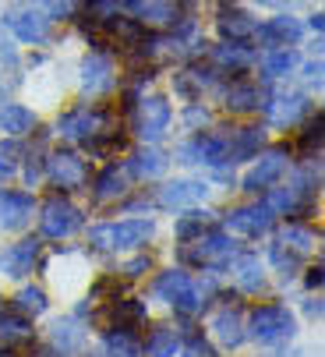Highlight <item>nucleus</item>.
<instances>
[{
	"label": "nucleus",
	"instance_id": "nucleus-42",
	"mask_svg": "<svg viewBox=\"0 0 325 357\" xmlns=\"http://www.w3.org/2000/svg\"><path fill=\"white\" fill-rule=\"evenodd\" d=\"M15 71H18V54L0 32V85H4V75H15Z\"/></svg>",
	"mask_w": 325,
	"mask_h": 357
},
{
	"label": "nucleus",
	"instance_id": "nucleus-18",
	"mask_svg": "<svg viewBox=\"0 0 325 357\" xmlns=\"http://www.w3.org/2000/svg\"><path fill=\"white\" fill-rule=\"evenodd\" d=\"M50 343L57 354H78L85 347V329L78 322V315H68V319H53L50 326Z\"/></svg>",
	"mask_w": 325,
	"mask_h": 357
},
{
	"label": "nucleus",
	"instance_id": "nucleus-20",
	"mask_svg": "<svg viewBox=\"0 0 325 357\" xmlns=\"http://www.w3.org/2000/svg\"><path fill=\"white\" fill-rule=\"evenodd\" d=\"M301 22L297 18H290V15H280V18H273V22H265V25H258L255 29V36L265 43V46H294L297 39H301Z\"/></svg>",
	"mask_w": 325,
	"mask_h": 357
},
{
	"label": "nucleus",
	"instance_id": "nucleus-48",
	"mask_svg": "<svg viewBox=\"0 0 325 357\" xmlns=\"http://www.w3.org/2000/svg\"><path fill=\"white\" fill-rule=\"evenodd\" d=\"M304 283H308V290H318V287H322V266H315V269H308V276H304Z\"/></svg>",
	"mask_w": 325,
	"mask_h": 357
},
{
	"label": "nucleus",
	"instance_id": "nucleus-45",
	"mask_svg": "<svg viewBox=\"0 0 325 357\" xmlns=\"http://www.w3.org/2000/svg\"><path fill=\"white\" fill-rule=\"evenodd\" d=\"M304 82L308 85H322V61H311V64H304Z\"/></svg>",
	"mask_w": 325,
	"mask_h": 357
},
{
	"label": "nucleus",
	"instance_id": "nucleus-22",
	"mask_svg": "<svg viewBox=\"0 0 325 357\" xmlns=\"http://www.w3.org/2000/svg\"><path fill=\"white\" fill-rule=\"evenodd\" d=\"M92 357H142V343L131 329H114L99 340Z\"/></svg>",
	"mask_w": 325,
	"mask_h": 357
},
{
	"label": "nucleus",
	"instance_id": "nucleus-14",
	"mask_svg": "<svg viewBox=\"0 0 325 357\" xmlns=\"http://www.w3.org/2000/svg\"><path fill=\"white\" fill-rule=\"evenodd\" d=\"M36 259H39V241H36V237L18 241V244H11L4 255H0V276H8V280H25V276L32 273Z\"/></svg>",
	"mask_w": 325,
	"mask_h": 357
},
{
	"label": "nucleus",
	"instance_id": "nucleus-38",
	"mask_svg": "<svg viewBox=\"0 0 325 357\" xmlns=\"http://www.w3.org/2000/svg\"><path fill=\"white\" fill-rule=\"evenodd\" d=\"M280 244L283 248H290V251H297V255H308L311 248H315V234L308 230V227H287L283 230V237H280Z\"/></svg>",
	"mask_w": 325,
	"mask_h": 357
},
{
	"label": "nucleus",
	"instance_id": "nucleus-13",
	"mask_svg": "<svg viewBox=\"0 0 325 357\" xmlns=\"http://www.w3.org/2000/svg\"><path fill=\"white\" fill-rule=\"evenodd\" d=\"M209 198V184L205 181H170L156 191V202L162 209H188Z\"/></svg>",
	"mask_w": 325,
	"mask_h": 357
},
{
	"label": "nucleus",
	"instance_id": "nucleus-43",
	"mask_svg": "<svg viewBox=\"0 0 325 357\" xmlns=\"http://www.w3.org/2000/svg\"><path fill=\"white\" fill-rule=\"evenodd\" d=\"M318 145H322V114H315V121L308 124V131H304V138H301V149H304V152L315 149V156H318Z\"/></svg>",
	"mask_w": 325,
	"mask_h": 357
},
{
	"label": "nucleus",
	"instance_id": "nucleus-40",
	"mask_svg": "<svg viewBox=\"0 0 325 357\" xmlns=\"http://www.w3.org/2000/svg\"><path fill=\"white\" fill-rule=\"evenodd\" d=\"M209 82H212V75H209V71H195V68H191V71L177 75V92H181V96H188V99H195Z\"/></svg>",
	"mask_w": 325,
	"mask_h": 357
},
{
	"label": "nucleus",
	"instance_id": "nucleus-2",
	"mask_svg": "<svg viewBox=\"0 0 325 357\" xmlns=\"http://www.w3.org/2000/svg\"><path fill=\"white\" fill-rule=\"evenodd\" d=\"M294 333H297L294 312L283 308V304H262V308L251 312V319H248V326H244V336H251V340L262 343V347L287 343V340H294Z\"/></svg>",
	"mask_w": 325,
	"mask_h": 357
},
{
	"label": "nucleus",
	"instance_id": "nucleus-12",
	"mask_svg": "<svg viewBox=\"0 0 325 357\" xmlns=\"http://www.w3.org/2000/svg\"><path fill=\"white\" fill-rule=\"evenodd\" d=\"M287 149H269L265 156L248 170V177H244V191H269L283 174H287Z\"/></svg>",
	"mask_w": 325,
	"mask_h": 357
},
{
	"label": "nucleus",
	"instance_id": "nucleus-32",
	"mask_svg": "<svg viewBox=\"0 0 325 357\" xmlns=\"http://www.w3.org/2000/svg\"><path fill=\"white\" fill-rule=\"evenodd\" d=\"M128 188H124V174L117 170V167H106L99 177H96V188H92V198L96 202H114V198H121Z\"/></svg>",
	"mask_w": 325,
	"mask_h": 357
},
{
	"label": "nucleus",
	"instance_id": "nucleus-24",
	"mask_svg": "<svg viewBox=\"0 0 325 357\" xmlns=\"http://www.w3.org/2000/svg\"><path fill=\"white\" fill-rule=\"evenodd\" d=\"M262 99H265V92H262L258 85H251V82H234V85L223 92V103H227V110H234V114H251V110L265 107Z\"/></svg>",
	"mask_w": 325,
	"mask_h": 357
},
{
	"label": "nucleus",
	"instance_id": "nucleus-21",
	"mask_svg": "<svg viewBox=\"0 0 325 357\" xmlns=\"http://www.w3.org/2000/svg\"><path fill=\"white\" fill-rule=\"evenodd\" d=\"M212 333H216V340H220L227 350L241 347L244 343V319H241V312L237 308H220L212 315Z\"/></svg>",
	"mask_w": 325,
	"mask_h": 357
},
{
	"label": "nucleus",
	"instance_id": "nucleus-7",
	"mask_svg": "<svg viewBox=\"0 0 325 357\" xmlns=\"http://www.w3.org/2000/svg\"><path fill=\"white\" fill-rule=\"evenodd\" d=\"M4 25H8L22 43H32V46L50 36V18H46V11L36 8V4H18V8H11V11L4 15Z\"/></svg>",
	"mask_w": 325,
	"mask_h": 357
},
{
	"label": "nucleus",
	"instance_id": "nucleus-34",
	"mask_svg": "<svg viewBox=\"0 0 325 357\" xmlns=\"http://www.w3.org/2000/svg\"><path fill=\"white\" fill-rule=\"evenodd\" d=\"M138 11V22H149V25H170L177 18V4L170 0H149V4H135Z\"/></svg>",
	"mask_w": 325,
	"mask_h": 357
},
{
	"label": "nucleus",
	"instance_id": "nucleus-4",
	"mask_svg": "<svg viewBox=\"0 0 325 357\" xmlns=\"http://www.w3.org/2000/svg\"><path fill=\"white\" fill-rule=\"evenodd\" d=\"M234 259H237V244L220 230H205V234L181 244V262L198 266V269H220Z\"/></svg>",
	"mask_w": 325,
	"mask_h": 357
},
{
	"label": "nucleus",
	"instance_id": "nucleus-17",
	"mask_svg": "<svg viewBox=\"0 0 325 357\" xmlns=\"http://www.w3.org/2000/svg\"><path fill=\"white\" fill-rule=\"evenodd\" d=\"M262 142H265V135L258 128H230V135H223V156H227V163L251 160L262 149Z\"/></svg>",
	"mask_w": 325,
	"mask_h": 357
},
{
	"label": "nucleus",
	"instance_id": "nucleus-10",
	"mask_svg": "<svg viewBox=\"0 0 325 357\" xmlns=\"http://www.w3.org/2000/svg\"><path fill=\"white\" fill-rule=\"evenodd\" d=\"M227 230L234 234H244V237H265L269 230H273L276 223V213L265 206V202H258V206H241L234 213H227Z\"/></svg>",
	"mask_w": 325,
	"mask_h": 357
},
{
	"label": "nucleus",
	"instance_id": "nucleus-1",
	"mask_svg": "<svg viewBox=\"0 0 325 357\" xmlns=\"http://www.w3.org/2000/svg\"><path fill=\"white\" fill-rule=\"evenodd\" d=\"M152 294H156L159 301L174 304L181 315H195V312L205 308L209 297L216 294V280H212V276H205V280H191L184 269H167V273H159V276H156Z\"/></svg>",
	"mask_w": 325,
	"mask_h": 357
},
{
	"label": "nucleus",
	"instance_id": "nucleus-19",
	"mask_svg": "<svg viewBox=\"0 0 325 357\" xmlns=\"http://www.w3.org/2000/svg\"><path fill=\"white\" fill-rule=\"evenodd\" d=\"M32 340H36V329H32L29 315H22V312H4L0 315V347L4 350L29 347Z\"/></svg>",
	"mask_w": 325,
	"mask_h": 357
},
{
	"label": "nucleus",
	"instance_id": "nucleus-3",
	"mask_svg": "<svg viewBox=\"0 0 325 357\" xmlns=\"http://www.w3.org/2000/svg\"><path fill=\"white\" fill-rule=\"evenodd\" d=\"M156 223L152 220H121V223H99L89 230V244L96 251H128V248H142L145 241H152Z\"/></svg>",
	"mask_w": 325,
	"mask_h": 357
},
{
	"label": "nucleus",
	"instance_id": "nucleus-23",
	"mask_svg": "<svg viewBox=\"0 0 325 357\" xmlns=\"http://www.w3.org/2000/svg\"><path fill=\"white\" fill-rule=\"evenodd\" d=\"M167 167H170V160H167V152H159V149H138L128 160V170L138 181H156V177L167 174Z\"/></svg>",
	"mask_w": 325,
	"mask_h": 357
},
{
	"label": "nucleus",
	"instance_id": "nucleus-31",
	"mask_svg": "<svg viewBox=\"0 0 325 357\" xmlns=\"http://www.w3.org/2000/svg\"><path fill=\"white\" fill-rule=\"evenodd\" d=\"M32 128H36V114L25 110L22 103L0 107V131H4V135H29Z\"/></svg>",
	"mask_w": 325,
	"mask_h": 357
},
{
	"label": "nucleus",
	"instance_id": "nucleus-5",
	"mask_svg": "<svg viewBox=\"0 0 325 357\" xmlns=\"http://www.w3.org/2000/svg\"><path fill=\"white\" fill-rule=\"evenodd\" d=\"M39 230L43 237H53V241H61V237H71L82 230V209L71 206L68 198H50L46 206H43V216H39Z\"/></svg>",
	"mask_w": 325,
	"mask_h": 357
},
{
	"label": "nucleus",
	"instance_id": "nucleus-36",
	"mask_svg": "<svg viewBox=\"0 0 325 357\" xmlns=\"http://www.w3.org/2000/svg\"><path fill=\"white\" fill-rule=\"evenodd\" d=\"M216 64L230 68V71H244L251 64V50H244V46H216Z\"/></svg>",
	"mask_w": 325,
	"mask_h": 357
},
{
	"label": "nucleus",
	"instance_id": "nucleus-25",
	"mask_svg": "<svg viewBox=\"0 0 325 357\" xmlns=\"http://www.w3.org/2000/svg\"><path fill=\"white\" fill-rule=\"evenodd\" d=\"M110 319H114V329H138L145 319H149V308H145V301L138 297H124V301H110Z\"/></svg>",
	"mask_w": 325,
	"mask_h": 357
},
{
	"label": "nucleus",
	"instance_id": "nucleus-11",
	"mask_svg": "<svg viewBox=\"0 0 325 357\" xmlns=\"http://www.w3.org/2000/svg\"><path fill=\"white\" fill-rule=\"evenodd\" d=\"M177 163H191V167H220L227 163L223 156V135H195L191 142H184L177 149Z\"/></svg>",
	"mask_w": 325,
	"mask_h": 357
},
{
	"label": "nucleus",
	"instance_id": "nucleus-27",
	"mask_svg": "<svg viewBox=\"0 0 325 357\" xmlns=\"http://www.w3.org/2000/svg\"><path fill=\"white\" fill-rule=\"evenodd\" d=\"M255 29H258V22H255L248 11H237V8H223V11H220V32H223L227 39L248 43V39L255 36Z\"/></svg>",
	"mask_w": 325,
	"mask_h": 357
},
{
	"label": "nucleus",
	"instance_id": "nucleus-30",
	"mask_svg": "<svg viewBox=\"0 0 325 357\" xmlns=\"http://www.w3.org/2000/svg\"><path fill=\"white\" fill-rule=\"evenodd\" d=\"M294 68H297V54H294L290 46H276V50H269V54L262 57V75H265L269 82L287 78Z\"/></svg>",
	"mask_w": 325,
	"mask_h": 357
},
{
	"label": "nucleus",
	"instance_id": "nucleus-35",
	"mask_svg": "<svg viewBox=\"0 0 325 357\" xmlns=\"http://www.w3.org/2000/svg\"><path fill=\"white\" fill-rule=\"evenodd\" d=\"M212 227V216L205 213V209H188L181 220H177V227H174V234H177V241H191V237H198V234H205Z\"/></svg>",
	"mask_w": 325,
	"mask_h": 357
},
{
	"label": "nucleus",
	"instance_id": "nucleus-41",
	"mask_svg": "<svg viewBox=\"0 0 325 357\" xmlns=\"http://www.w3.org/2000/svg\"><path fill=\"white\" fill-rule=\"evenodd\" d=\"M39 8L46 11V18H61V22H68V18L78 15L82 0H39Z\"/></svg>",
	"mask_w": 325,
	"mask_h": 357
},
{
	"label": "nucleus",
	"instance_id": "nucleus-26",
	"mask_svg": "<svg viewBox=\"0 0 325 357\" xmlns=\"http://www.w3.org/2000/svg\"><path fill=\"white\" fill-rule=\"evenodd\" d=\"M304 114H308V96L304 92H287V96H280L276 103H273V114H269V117H273L276 128H290Z\"/></svg>",
	"mask_w": 325,
	"mask_h": 357
},
{
	"label": "nucleus",
	"instance_id": "nucleus-9",
	"mask_svg": "<svg viewBox=\"0 0 325 357\" xmlns=\"http://www.w3.org/2000/svg\"><path fill=\"white\" fill-rule=\"evenodd\" d=\"M106 124H110V117H106L103 110H89V107H78L71 114H64L57 121V131L71 142H92L106 131Z\"/></svg>",
	"mask_w": 325,
	"mask_h": 357
},
{
	"label": "nucleus",
	"instance_id": "nucleus-29",
	"mask_svg": "<svg viewBox=\"0 0 325 357\" xmlns=\"http://www.w3.org/2000/svg\"><path fill=\"white\" fill-rule=\"evenodd\" d=\"M177 347H181V333L174 329V326H156L149 336H145V354L149 357H174L177 354Z\"/></svg>",
	"mask_w": 325,
	"mask_h": 357
},
{
	"label": "nucleus",
	"instance_id": "nucleus-39",
	"mask_svg": "<svg viewBox=\"0 0 325 357\" xmlns=\"http://www.w3.org/2000/svg\"><path fill=\"white\" fill-rule=\"evenodd\" d=\"M177 354H181V357H220V354H216V347H212L202 333H188L184 343L177 347Z\"/></svg>",
	"mask_w": 325,
	"mask_h": 357
},
{
	"label": "nucleus",
	"instance_id": "nucleus-37",
	"mask_svg": "<svg viewBox=\"0 0 325 357\" xmlns=\"http://www.w3.org/2000/svg\"><path fill=\"white\" fill-rule=\"evenodd\" d=\"M269 259H273V266L280 269V276H283V283L297 273V266H301V259L304 255H297V251H290V248H283V244H273V251H269Z\"/></svg>",
	"mask_w": 325,
	"mask_h": 357
},
{
	"label": "nucleus",
	"instance_id": "nucleus-8",
	"mask_svg": "<svg viewBox=\"0 0 325 357\" xmlns=\"http://www.w3.org/2000/svg\"><path fill=\"white\" fill-rule=\"evenodd\" d=\"M170 128V103L162 96H149L142 99L138 107V117H135V135L142 142H159Z\"/></svg>",
	"mask_w": 325,
	"mask_h": 357
},
{
	"label": "nucleus",
	"instance_id": "nucleus-44",
	"mask_svg": "<svg viewBox=\"0 0 325 357\" xmlns=\"http://www.w3.org/2000/svg\"><path fill=\"white\" fill-rule=\"evenodd\" d=\"M149 266H152V262H149L145 255H142V259H135V262H128V266H124V276H128V280H135V276L149 273Z\"/></svg>",
	"mask_w": 325,
	"mask_h": 357
},
{
	"label": "nucleus",
	"instance_id": "nucleus-33",
	"mask_svg": "<svg viewBox=\"0 0 325 357\" xmlns=\"http://www.w3.org/2000/svg\"><path fill=\"white\" fill-rule=\"evenodd\" d=\"M46 308H50V301H46V290H43V287H22V290L15 294V312H22V315H29V319L43 315Z\"/></svg>",
	"mask_w": 325,
	"mask_h": 357
},
{
	"label": "nucleus",
	"instance_id": "nucleus-6",
	"mask_svg": "<svg viewBox=\"0 0 325 357\" xmlns=\"http://www.w3.org/2000/svg\"><path fill=\"white\" fill-rule=\"evenodd\" d=\"M46 177L61 191H78L89 181V167H85V160L78 156V152L61 149V152H53V156L46 160Z\"/></svg>",
	"mask_w": 325,
	"mask_h": 357
},
{
	"label": "nucleus",
	"instance_id": "nucleus-46",
	"mask_svg": "<svg viewBox=\"0 0 325 357\" xmlns=\"http://www.w3.org/2000/svg\"><path fill=\"white\" fill-rule=\"evenodd\" d=\"M184 121H188V128H198V124H205V121H209V114H205V107H188Z\"/></svg>",
	"mask_w": 325,
	"mask_h": 357
},
{
	"label": "nucleus",
	"instance_id": "nucleus-28",
	"mask_svg": "<svg viewBox=\"0 0 325 357\" xmlns=\"http://www.w3.org/2000/svg\"><path fill=\"white\" fill-rule=\"evenodd\" d=\"M234 280H237V290L244 294H258L265 287V269L255 255H241L237 266H234Z\"/></svg>",
	"mask_w": 325,
	"mask_h": 357
},
{
	"label": "nucleus",
	"instance_id": "nucleus-16",
	"mask_svg": "<svg viewBox=\"0 0 325 357\" xmlns=\"http://www.w3.org/2000/svg\"><path fill=\"white\" fill-rule=\"evenodd\" d=\"M36 202L25 191H0V227L4 230H22L32 220Z\"/></svg>",
	"mask_w": 325,
	"mask_h": 357
},
{
	"label": "nucleus",
	"instance_id": "nucleus-47",
	"mask_svg": "<svg viewBox=\"0 0 325 357\" xmlns=\"http://www.w3.org/2000/svg\"><path fill=\"white\" fill-rule=\"evenodd\" d=\"M304 312H308V319H322V297H308Z\"/></svg>",
	"mask_w": 325,
	"mask_h": 357
},
{
	"label": "nucleus",
	"instance_id": "nucleus-15",
	"mask_svg": "<svg viewBox=\"0 0 325 357\" xmlns=\"http://www.w3.org/2000/svg\"><path fill=\"white\" fill-rule=\"evenodd\" d=\"M114 85V61L106 54H89L82 61V92L85 96H103Z\"/></svg>",
	"mask_w": 325,
	"mask_h": 357
}]
</instances>
